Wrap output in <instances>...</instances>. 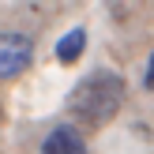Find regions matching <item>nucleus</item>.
Instances as JSON below:
<instances>
[{"instance_id": "obj_4", "label": "nucleus", "mask_w": 154, "mask_h": 154, "mask_svg": "<svg viewBox=\"0 0 154 154\" xmlns=\"http://www.w3.org/2000/svg\"><path fill=\"white\" fill-rule=\"evenodd\" d=\"M83 49H87V30H83V26H72L57 42V60H60V64H75V60L83 57Z\"/></svg>"}, {"instance_id": "obj_2", "label": "nucleus", "mask_w": 154, "mask_h": 154, "mask_svg": "<svg viewBox=\"0 0 154 154\" xmlns=\"http://www.w3.org/2000/svg\"><path fill=\"white\" fill-rule=\"evenodd\" d=\"M34 64V42L19 30H0V79H19Z\"/></svg>"}, {"instance_id": "obj_6", "label": "nucleus", "mask_w": 154, "mask_h": 154, "mask_svg": "<svg viewBox=\"0 0 154 154\" xmlns=\"http://www.w3.org/2000/svg\"><path fill=\"white\" fill-rule=\"evenodd\" d=\"M0 117H4V109H0Z\"/></svg>"}, {"instance_id": "obj_1", "label": "nucleus", "mask_w": 154, "mask_h": 154, "mask_svg": "<svg viewBox=\"0 0 154 154\" xmlns=\"http://www.w3.org/2000/svg\"><path fill=\"white\" fill-rule=\"evenodd\" d=\"M124 94H128L124 75L109 72V68H98V72L83 75L72 87V94H68V113H72L79 124H87V128H105L120 113Z\"/></svg>"}, {"instance_id": "obj_5", "label": "nucleus", "mask_w": 154, "mask_h": 154, "mask_svg": "<svg viewBox=\"0 0 154 154\" xmlns=\"http://www.w3.org/2000/svg\"><path fill=\"white\" fill-rule=\"evenodd\" d=\"M143 87H147V90H154V53H150L147 68H143Z\"/></svg>"}, {"instance_id": "obj_3", "label": "nucleus", "mask_w": 154, "mask_h": 154, "mask_svg": "<svg viewBox=\"0 0 154 154\" xmlns=\"http://www.w3.org/2000/svg\"><path fill=\"white\" fill-rule=\"evenodd\" d=\"M42 154H87V143H83V135L72 124H60V128H53L45 135Z\"/></svg>"}]
</instances>
